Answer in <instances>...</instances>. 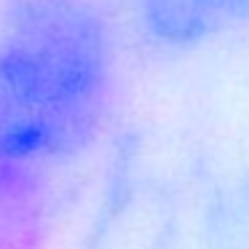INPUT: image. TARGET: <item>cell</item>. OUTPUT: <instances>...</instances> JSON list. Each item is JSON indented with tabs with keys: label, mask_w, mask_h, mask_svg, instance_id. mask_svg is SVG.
Returning <instances> with one entry per match:
<instances>
[{
	"label": "cell",
	"mask_w": 249,
	"mask_h": 249,
	"mask_svg": "<svg viewBox=\"0 0 249 249\" xmlns=\"http://www.w3.org/2000/svg\"><path fill=\"white\" fill-rule=\"evenodd\" d=\"M177 220L174 193L161 179L124 172L102 196L81 249H172Z\"/></svg>",
	"instance_id": "7a4b0ae2"
},
{
	"label": "cell",
	"mask_w": 249,
	"mask_h": 249,
	"mask_svg": "<svg viewBox=\"0 0 249 249\" xmlns=\"http://www.w3.org/2000/svg\"><path fill=\"white\" fill-rule=\"evenodd\" d=\"M115 94V43L94 0H6L0 166L35 172L83 153Z\"/></svg>",
	"instance_id": "6da1fadb"
},
{
	"label": "cell",
	"mask_w": 249,
	"mask_h": 249,
	"mask_svg": "<svg viewBox=\"0 0 249 249\" xmlns=\"http://www.w3.org/2000/svg\"><path fill=\"white\" fill-rule=\"evenodd\" d=\"M147 38L166 49H193L249 27V0H134Z\"/></svg>",
	"instance_id": "3957f363"
},
{
	"label": "cell",
	"mask_w": 249,
	"mask_h": 249,
	"mask_svg": "<svg viewBox=\"0 0 249 249\" xmlns=\"http://www.w3.org/2000/svg\"><path fill=\"white\" fill-rule=\"evenodd\" d=\"M206 249H249V177L220 185L204 209Z\"/></svg>",
	"instance_id": "277c9868"
}]
</instances>
